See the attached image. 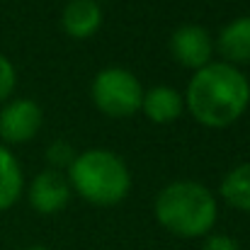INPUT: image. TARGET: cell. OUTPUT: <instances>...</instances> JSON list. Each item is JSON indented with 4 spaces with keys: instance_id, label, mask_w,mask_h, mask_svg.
I'll use <instances>...</instances> for the list:
<instances>
[{
    "instance_id": "obj_1",
    "label": "cell",
    "mask_w": 250,
    "mask_h": 250,
    "mask_svg": "<svg viewBox=\"0 0 250 250\" xmlns=\"http://www.w3.org/2000/svg\"><path fill=\"white\" fill-rule=\"evenodd\" d=\"M187 109L192 117L211 129H224L243 117L250 104L248 76L231 63L209 61L194 71L187 85Z\"/></svg>"
},
{
    "instance_id": "obj_2",
    "label": "cell",
    "mask_w": 250,
    "mask_h": 250,
    "mask_svg": "<svg viewBox=\"0 0 250 250\" xmlns=\"http://www.w3.org/2000/svg\"><path fill=\"white\" fill-rule=\"evenodd\" d=\"M153 211L158 224L180 238L207 236L216 224V199L211 189L194 180H175L156 194Z\"/></svg>"
},
{
    "instance_id": "obj_3",
    "label": "cell",
    "mask_w": 250,
    "mask_h": 250,
    "mask_svg": "<svg viewBox=\"0 0 250 250\" xmlns=\"http://www.w3.org/2000/svg\"><path fill=\"white\" fill-rule=\"evenodd\" d=\"M68 182L90 204L112 207L126 199L131 172L122 156L107 148H90L78 153L68 166Z\"/></svg>"
},
{
    "instance_id": "obj_4",
    "label": "cell",
    "mask_w": 250,
    "mask_h": 250,
    "mask_svg": "<svg viewBox=\"0 0 250 250\" xmlns=\"http://www.w3.org/2000/svg\"><path fill=\"white\" fill-rule=\"evenodd\" d=\"M90 97L100 112L109 117H129L141 109L144 87L131 71L109 66V68H102L92 78Z\"/></svg>"
},
{
    "instance_id": "obj_5",
    "label": "cell",
    "mask_w": 250,
    "mask_h": 250,
    "mask_svg": "<svg viewBox=\"0 0 250 250\" xmlns=\"http://www.w3.org/2000/svg\"><path fill=\"white\" fill-rule=\"evenodd\" d=\"M42 107L29 97H15L0 109V139L5 144H27L42 129Z\"/></svg>"
},
{
    "instance_id": "obj_6",
    "label": "cell",
    "mask_w": 250,
    "mask_h": 250,
    "mask_svg": "<svg viewBox=\"0 0 250 250\" xmlns=\"http://www.w3.org/2000/svg\"><path fill=\"white\" fill-rule=\"evenodd\" d=\"M170 51L180 66L199 71L211 61L214 42L202 24H180L170 37Z\"/></svg>"
},
{
    "instance_id": "obj_7",
    "label": "cell",
    "mask_w": 250,
    "mask_h": 250,
    "mask_svg": "<svg viewBox=\"0 0 250 250\" xmlns=\"http://www.w3.org/2000/svg\"><path fill=\"white\" fill-rule=\"evenodd\" d=\"M27 197L39 214H56L71 199V182L59 170H44L32 180Z\"/></svg>"
},
{
    "instance_id": "obj_8",
    "label": "cell",
    "mask_w": 250,
    "mask_h": 250,
    "mask_svg": "<svg viewBox=\"0 0 250 250\" xmlns=\"http://www.w3.org/2000/svg\"><path fill=\"white\" fill-rule=\"evenodd\" d=\"M141 109L153 124H170L182 114L185 97L170 85H153L144 90Z\"/></svg>"
},
{
    "instance_id": "obj_9",
    "label": "cell",
    "mask_w": 250,
    "mask_h": 250,
    "mask_svg": "<svg viewBox=\"0 0 250 250\" xmlns=\"http://www.w3.org/2000/svg\"><path fill=\"white\" fill-rule=\"evenodd\" d=\"M102 24V7L97 0H71L63 7L61 27L73 39H87L92 37Z\"/></svg>"
},
{
    "instance_id": "obj_10",
    "label": "cell",
    "mask_w": 250,
    "mask_h": 250,
    "mask_svg": "<svg viewBox=\"0 0 250 250\" xmlns=\"http://www.w3.org/2000/svg\"><path fill=\"white\" fill-rule=\"evenodd\" d=\"M216 49L226 56V61L233 63H248L250 61V15L231 20L216 39Z\"/></svg>"
},
{
    "instance_id": "obj_11",
    "label": "cell",
    "mask_w": 250,
    "mask_h": 250,
    "mask_svg": "<svg viewBox=\"0 0 250 250\" xmlns=\"http://www.w3.org/2000/svg\"><path fill=\"white\" fill-rule=\"evenodd\" d=\"M24 189V175L15 153L0 144V211L10 209Z\"/></svg>"
},
{
    "instance_id": "obj_12",
    "label": "cell",
    "mask_w": 250,
    "mask_h": 250,
    "mask_svg": "<svg viewBox=\"0 0 250 250\" xmlns=\"http://www.w3.org/2000/svg\"><path fill=\"white\" fill-rule=\"evenodd\" d=\"M221 197L231 207L250 211V161L236 166L221 180Z\"/></svg>"
},
{
    "instance_id": "obj_13",
    "label": "cell",
    "mask_w": 250,
    "mask_h": 250,
    "mask_svg": "<svg viewBox=\"0 0 250 250\" xmlns=\"http://www.w3.org/2000/svg\"><path fill=\"white\" fill-rule=\"evenodd\" d=\"M78 153L71 148V144H66L63 139H59V141H54V144H49V148H46V161L51 163L54 167H68L73 163V158H76Z\"/></svg>"
},
{
    "instance_id": "obj_14",
    "label": "cell",
    "mask_w": 250,
    "mask_h": 250,
    "mask_svg": "<svg viewBox=\"0 0 250 250\" xmlns=\"http://www.w3.org/2000/svg\"><path fill=\"white\" fill-rule=\"evenodd\" d=\"M17 85V71L7 56L0 54V102H5Z\"/></svg>"
},
{
    "instance_id": "obj_15",
    "label": "cell",
    "mask_w": 250,
    "mask_h": 250,
    "mask_svg": "<svg viewBox=\"0 0 250 250\" xmlns=\"http://www.w3.org/2000/svg\"><path fill=\"white\" fill-rule=\"evenodd\" d=\"M202 250H241V243L233 238V236H226V233H214V236H207Z\"/></svg>"
},
{
    "instance_id": "obj_16",
    "label": "cell",
    "mask_w": 250,
    "mask_h": 250,
    "mask_svg": "<svg viewBox=\"0 0 250 250\" xmlns=\"http://www.w3.org/2000/svg\"><path fill=\"white\" fill-rule=\"evenodd\" d=\"M24 250H51V248H46V246H29V248H24Z\"/></svg>"
}]
</instances>
